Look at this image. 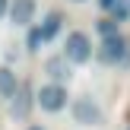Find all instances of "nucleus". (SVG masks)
<instances>
[{"label": "nucleus", "mask_w": 130, "mask_h": 130, "mask_svg": "<svg viewBox=\"0 0 130 130\" xmlns=\"http://www.w3.org/2000/svg\"><path fill=\"white\" fill-rule=\"evenodd\" d=\"M73 3H86V0H73Z\"/></svg>", "instance_id": "dca6fc26"}, {"label": "nucleus", "mask_w": 130, "mask_h": 130, "mask_svg": "<svg viewBox=\"0 0 130 130\" xmlns=\"http://www.w3.org/2000/svg\"><path fill=\"white\" fill-rule=\"evenodd\" d=\"M29 130H44V127H38V124H35V127H29Z\"/></svg>", "instance_id": "2eb2a0df"}, {"label": "nucleus", "mask_w": 130, "mask_h": 130, "mask_svg": "<svg viewBox=\"0 0 130 130\" xmlns=\"http://www.w3.org/2000/svg\"><path fill=\"white\" fill-rule=\"evenodd\" d=\"M16 89H19V79H16V73H13V67H0V95L3 99H13L16 95Z\"/></svg>", "instance_id": "1a4fd4ad"}, {"label": "nucleus", "mask_w": 130, "mask_h": 130, "mask_svg": "<svg viewBox=\"0 0 130 130\" xmlns=\"http://www.w3.org/2000/svg\"><path fill=\"white\" fill-rule=\"evenodd\" d=\"M95 57L108 67H124L130 60V38L127 35H111V38H102V44L95 48Z\"/></svg>", "instance_id": "f257e3e1"}, {"label": "nucleus", "mask_w": 130, "mask_h": 130, "mask_svg": "<svg viewBox=\"0 0 130 130\" xmlns=\"http://www.w3.org/2000/svg\"><path fill=\"white\" fill-rule=\"evenodd\" d=\"M63 60L73 67V63H89L92 60V38L86 35V32H70L67 38H63Z\"/></svg>", "instance_id": "7ed1b4c3"}, {"label": "nucleus", "mask_w": 130, "mask_h": 130, "mask_svg": "<svg viewBox=\"0 0 130 130\" xmlns=\"http://www.w3.org/2000/svg\"><path fill=\"white\" fill-rule=\"evenodd\" d=\"M60 29H63V13H60V10L44 13L41 25H38V32H41V41H44V44H48V41H54V38L60 35Z\"/></svg>", "instance_id": "6e6552de"}, {"label": "nucleus", "mask_w": 130, "mask_h": 130, "mask_svg": "<svg viewBox=\"0 0 130 130\" xmlns=\"http://www.w3.org/2000/svg\"><path fill=\"white\" fill-rule=\"evenodd\" d=\"M111 19L114 22H127L130 19V0H114V6H111Z\"/></svg>", "instance_id": "9d476101"}, {"label": "nucleus", "mask_w": 130, "mask_h": 130, "mask_svg": "<svg viewBox=\"0 0 130 130\" xmlns=\"http://www.w3.org/2000/svg\"><path fill=\"white\" fill-rule=\"evenodd\" d=\"M67 86H57V83H44V86H38V92H35V105L41 108V111H48V114H57V111H63L67 108Z\"/></svg>", "instance_id": "20e7f679"}, {"label": "nucleus", "mask_w": 130, "mask_h": 130, "mask_svg": "<svg viewBox=\"0 0 130 130\" xmlns=\"http://www.w3.org/2000/svg\"><path fill=\"white\" fill-rule=\"evenodd\" d=\"M99 6H102V10H105V13H111V6H114V0H99Z\"/></svg>", "instance_id": "ddd939ff"}, {"label": "nucleus", "mask_w": 130, "mask_h": 130, "mask_svg": "<svg viewBox=\"0 0 130 130\" xmlns=\"http://www.w3.org/2000/svg\"><path fill=\"white\" fill-rule=\"evenodd\" d=\"M70 114H73V124H79V127H102L105 124V111H102V105L92 99V95L73 99Z\"/></svg>", "instance_id": "f03ea898"}, {"label": "nucleus", "mask_w": 130, "mask_h": 130, "mask_svg": "<svg viewBox=\"0 0 130 130\" xmlns=\"http://www.w3.org/2000/svg\"><path fill=\"white\" fill-rule=\"evenodd\" d=\"M95 32H99L102 38H111V35H118V22H114V19H99V22H95Z\"/></svg>", "instance_id": "f8f14e48"}, {"label": "nucleus", "mask_w": 130, "mask_h": 130, "mask_svg": "<svg viewBox=\"0 0 130 130\" xmlns=\"http://www.w3.org/2000/svg\"><path fill=\"white\" fill-rule=\"evenodd\" d=\"M44 73H48V76H51V83H57V86H67V83L73 79V67L63 60V54L48 57V60H44Z\"/></svg>", "instance_id": "0eeeda50"}, {"label": "nucleus", "mask_w": 130, "mask_h": 130, "mask_svg": "<svg viewBox=\"0 0 130 130\" xmlns=\"http://www.w3.org/2000/svg\"><path fill=\"white\" fill-rule=\"evenodd\" d=\"M35 10H38L35 0H10L6 16H10V22L16 25V29H29V25L35 22Z\"/></svg>", "instance_id": "39448f33"}, {"label": "nucleus", "mask_w": 130, "mask_h": 130, "mask_svg": "<svg viewBox=\"0 0 130 130\" xmlns=\"http://www.w3.org/2000/svg\"><path fill=\"white\" fill-rule=\"evenodd\" d=\"M32 105H35V95H32L29 83H22V86L16 89V95L10 99V114H13V121H25L29 111H32Z\"/></svg>", "instance_id": "423d86ee"}, {"label": "nucleus", "mask_w": 130, "mask_h": 130, "mask_svg": "<svg viewBox=\"0 0 130 130\" xmlns=\"http://www.w3.org/2000/svg\"><path fill=\"white\" fill-rule=\"evenodd\" d=\"M127 130H130V127H127Z\"/></svg>", "instance_id": "f3484780"}, {"label": "nucleus", "mask_w": 130, "mask_h": 130, "mask_svg": "<svg viewBox=\"0 0 130 130\" xmlns=\"http://www.w3.org/2000/svg\"><path fill=\"white\" fill-rule=\"evenodd\" d=\"M41 32H38V25H29V35H25V51H32V54H35V51H41Z\"/></svg>", "instance_id": "9b49d317"}, {"label": "nucleus", "mask_w": 130, "mask_h": 130, "mask_svg": "<svg viewBox=\"0 0 130 130\" xmlns=\"http://www.w3.org/2000/svg\"><path fill=\"white\" fill-rule=\"evenodd\" d=\"M6 10H10V0H0V19L6 16Z\"/></svg>", "instance_id": "4468645a"}]
</instances>
